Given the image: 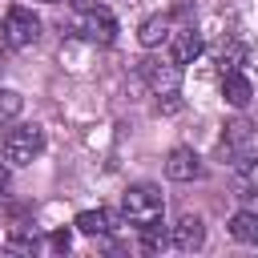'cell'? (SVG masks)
Instances as JSON below:
<instances>
[{
    "label": "cell",
    "mask_w": 258,
    "mask_h": 258,
    "mask_svg": "<svg viewBox=\"0 0 258 258\" xmlns=\"http://www.w3.org/2000/svg\"><path fill=\"white\" fill-rule=\"evenodd\" d=\"M4 189H8V165L0 161V194H4Z\"/></svg>",
    "instance_id": "obj_18"
},
{
    "label": "cell",
    "mask_w": 258,
    "mask_h": 258,
    "mask_svg": "<svg viewBox=\"0 0 258 258\" xmlns=\"http://www.w3.org/2000/svg\"><path fill=\"white\" fill-rule=\"evenodd\" d=\"M165 173H169L173 181H194V177H202V157H198L189 145H177V149H169V157H165Z\"/></svg>",
    "instance_id": "obj_8"
},
{
    "label": "cell",
    "mask_w": 258,
    "mask_h": 258,
    "mask_svg": "<svg viewBox=\"0 0 258 258\" xmlns=\"http://www.w3.org/2000/svg\"><path fill=\"white\" fill-rule=\"evenodd\" d=\"M173 246L177 250H202L206 246V222L198 218V214H181L177 218V226H173Z\"/></svg>",
    "instance_id": "obj_9"
},
{
    "label": "cell",
    "mask_w": 258,
    "mask_h": 258,
    "mask_svg": "<svg viewBox=\"0 0 258 258\" xmlns=\"http://www.w3.org/2000/svg\"><path fill=\"white\" fill-rule=\"evenodd\" d=\"M222 97H226L234 109H246L250 97H254V89H250V81H246L238 69H226V73H222Z\"/></svg>",
    "instance_id": "obj_10"
},
{
    "label": "cell",
    "mask_w": 258,
    "mask_h": 258,
    "mask_svg": "<svg viewBox=\"0 0 258 258\" xmlns=\"http://www.w3.org/2000/svg\"><path fill=\"white\" fill-rule=\"evenodd\" d=\"M20 109H24V97H20V93H12V89H0V121L20 117Z\"/></svg>",
    "instance_id": "obj_16"
},
{
    "label": "cell",
    "mask_w": 258,
    "mask_h": 258,
    "mask_svg": "<svg viewBox=\"0 0 258 258\" xmlns=\"http://www.w3.org/2000/svg\"><path fill=\"white\" fill-rule=\"evenodd\" d=\"M12 254H36L40 250V238L32 234V226H16L12 234H8V242H4Z\"/></svg>",
    "instance_id": "obj_14"
},
{
    "label": "cell",
    "mask_w": 258,
    "mask_h": 258,
    "mask_svg": "<svg viewBox=\"0 0 258 258\" xmlns=\"http://www.w3.org/2000/svg\"><path fill=\"white\" fill-rule=\"evenodd\" d=\"M161 210H165V198H161V189L149 185V181L129 185L125 198H121V214H125V222L137 226V230L149 226V222H161Z\"/></svg>",
    "instance_id": "obj_1"
},
{
    "label": "cell",
    "mask_w": 258,
    "mask_h": 258,
    "mask_svg": "<svg viewBox=\"0 0 258 258\" xmlns=\"http://www.w3.org/2000/svg\"><path fill=\"white\" fill-rule=\"evenodd\" d=\"M169 28H173V20H169L165 12H157V16H149V20H141V28H137V40H141L145 48H153V44H161V40H169Z\"/></svg>",
    "instance_id": "obj_11"
},
{
    "label": "cell",
    "mask_w": 258,
    "mask_h": 258,
    "mask_svg": "<svg viewBox=\"0 0 258 258\" xmlns=\"http://www.w3.org/2000/svg\"><path fill=\"white\" fill-rule=\"evenodd\" d=\"M141 77L157 97H173L181 89V64H161V60H141Z\"/></svg>",
    "instance_id": "obj_5"
},
{
    "label": "cell",
    "mask_w": 258,
    "mask_h": 258,
    "mask_svg": "<svg viewBox=\"0 0 258 258\" xmlns=\"http://www.w3.org/2000/svg\"><path fill=\"white\" fill-rule=\"evenodd\" d=\"M77 230L89 234V238H105L113 230V214L109 210H81L77 214Z\"/></svg>",
    "instance_id": "obj_12"
},
{
    "label": "cell",
    "mask_w": 258,
    "mask_h": 258,
    "mask_svg": "<svg viewBox=\"0 0 258 258\" xmlns=\"http://www.w3.org/2000/svg\"><path fill=\"white\" fill-rule=\"evenodd\" d=\"M44 4H60V0H44Z\"/></svg>",
    "instance_id": "obj_19"
},
{
    "label": "cell",
    "mask_w": 258,
    "mask_h": 258,
    "mask_svg": "<svg viewBox=\"0 0 258 258\" xmlns=\"http://www.w3.org/2000/svg\"><path fill=\"white\" fill-rule=\"evenodd\" d=\"M169 60L173 64H194V56L202 52V36L194 24H181V28H169Z\"/></svg>",
    "instance_id": "obj_6"
},
{
    "label": "cell",
    "mask_w": 258,
    "mask_h": 258,
    "mask_svg": "<svg viewBox=\"0 0 258 258\" xmlns=\"http://www.w3.org/2000/svg\"><path fill=\"white\" fill-rule=\"evenodd\" d=\"M4 44L8 48H28V44H36V36H40V16L32 12V8H20V4H12L8 12H4Z\"/></svg>",
    "instance_id": "obj_4"
},
{
    "label": "cell",
    "mask_w": 258,
    "mask_h": 258,
    "mask_svg": "<svg viewBox=\"0 0 258 258\" xmlns=\"http://www.w3.org/2000/svg\"><path fill=\"white\" fill-rule=\"evenodd\" d=\"M230 238L234 242H246V246H258V214L254 210H238L230 218Z\"/></svg>",
    "instance_id": "obj_13"
},
{
    "label": "cell",
    "mask_w": 258,
    "mask_h": 258,
    "mask_svg": "<svg viewBox=\"0 0 258 258\" xmlns=\"http://www.w3.org/2000/svg\"><path fill=\"white\" fill-rule=\"evenodd\" d=\"M165 230H161V222H149V226H141V250H149V254H157V250H165Z\"/></svg>",
    "instance_id": "obj_15"
},
{
    "label": "cell",
    "mask_w": 258,
    "mask_h": 258,
    "mask_svg": "<svg viewBox=\"0 0 258 258\" xmlns=\"http://www.w3.org/2000/svg\"><path fill=\"white\" fill-rule=\"evenodd\" d=\"M73 32L89 44H113L117 40V20L109 8H97V4H81L77 16H73Z\"/></svg>",
    "instance_id": "obj_2"
},
{
    "label": "cell",
    "mask_w": 258,
    "mask_h": 258,
    "mask_svg": "<svg viewBox=\"0 0 258 258\" xmlns=\"http://www.w3.org/2000/svg\"><path fill=\"white\" fill-rule=\"evenodd\" d=\"M0 149H4V157H8L12 165H28V161L40 157V149H44V133H40L36 125H12V129H4Z\"/></svg>",
    "instance_id": "obj_3"
},
{
    "label": "cell",
    "mask_w": 258,
    "mask_h": 258,
    "mask_svg": "<svg viewBox=\"0 0 258 258\" xmlns=\"http://www.w3.org/2000/svg\"><path fill=\"white\" fill-rule=\"evenodd\" d=\"M48 246H52L56 254H69V250H73V238H69V230H52V234H48Z\"/></svg>",
    "instance_id": "obj_17"
},
{
    "label": "cell",
    "mask_w": 258,
    "mask_h": 258,
    "mask_svg": "<svg viewBox=\"0 0 258 258\" xmlns=\"http://www.w3.org/2000/svg\"><path fill=\"white\" fill-rule=\"evenodd\" d=\"M250 145H254V129L246 121H230L222 137V157H238L234 165H250Z\"/></svg>",
    "instance_id": "obj_7"
}]
</instances>
